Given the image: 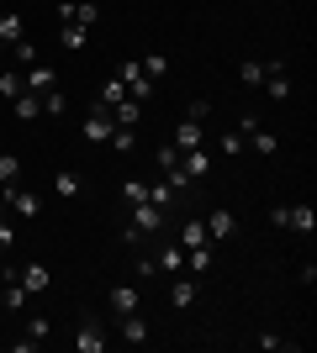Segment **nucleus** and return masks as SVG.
Returning a JSON list of instances; mask_svg holds the SVG:
<instances>
[{"label":"nucleus","mask_w":317,"mask_h":353,"mask_svg":"<svg viewBox=\"0 0 317 353\" xmlns=\"http://www.w3.org/2000/svg\"><path fill=\"white\" fill-rule=\"evenodd\" d=\"M153 269L159 274H185V248L180 243H164V248L153 253Z\"/></svg>","instance_id":"nucleus-8"},{"label":"nucleus","mask_w":317,"mask_h":353,"mask_svg":"<svg viewBox=\"0 0 317 353\" xmlns=\"http://www.w3.org/2000/svg\"><path fill=\"white\" fill-rule=\"evenodd\" d=\"M16 280L27 285L32 295H43L48 285H53V269H48V264H21V269H16Z\"/></svg>","instance_id":"nucleus-10"},{"label":"nucleus","mask_w":317,"mask_h":353,"mask_svg":"<svg viewBox=\"0 0 317 353\" xmlns=\"http://www.w3.org/2000/svg\"><path fill=\"white\" fill-rule=\"evenodd\" d=\"M117 79L127 85V95H133V101H148V95H153V79H148L143 69H137V59H127V63H122V69H117Z\"/></svg>","instance_id":"nucleus-2"},{"label":"nucleus","mask_w":317,"mask_h":353,"mask_svg":"<svg viewBox=\"0 0 317 353\" xmlns=\"http://www.w3.org/2000/svg\"><path fill=\"white\" fill-rule=\"evenodd\" d=\"M122 195H127V201H148V179H127V185H122Z\"/></svg>","instance_id":"nucleus-36"},{"label":"nucleus","mask_w":317,"mask_h":353,"mask_svg":"<svg viewBox=\"0 0 317 353\" xmlns=\"http://www.w3.org/2000/svg\"><path fill=\"white\" fill-rule=\"evenodd\" d=\"M137 69L148 74V79H164V69H169V59H164V53H148V59L137 63Z\"/></svg>","instance_id":"nucleus-34"},{"label":"nucleus","mask_w":317,"mask_h":353,"mask_svg":"<svg viewBox=\"0 0 317 353\" xmlns=\"http://www.w3.org/2000/svg\"><path fill=\"white\" fill-rule=\"evenodd\" d=\"M21 85H27L32 95H48V90L59 85V74L48 69V63H32V69H21Z\"/></svg>","instance_id":"nucleus-6"},{"label":"nucleus","mask_w":317,"mask_h":353,"mask_svg":"<svg viewBox=\"0 0 317 353\" xmlns=\"http://www.w3.org/2000/svg\"><path fill=\"white\" fill-rule=\"evenodd\" d=\"M117 322H122V338L133 343V348H137V343H148V322H143L137 311H133V316H117Z\"/></svg>","instance_id":"nucleus-19"},{"label":"nucleus","mask_w":317,"mask_h":353,"mask_svg":"<svg viewBox=\"0 0 317 353\" xmlns=\"http://www.w3.org/2000/svg\"><path fill=\"white\" fill-rule=\"evenodd\" d=\"M21 37H27V21H21L16 11H6L0 16V43H21Z\"/></svg>","instance_id":"nucleus-20"},{"label":"nucleus","mask_w":317,"mask_h":353,"mask_svg":"<svg viewBox=\"0 0 317 353\" xmlns=\"http://www.w3.org/2000/svg\"><path fill=\"white\" fill-rule=\"evenodd\" d=\"M137 117H143V101H133V95H122V101L111 105V121H117V127H137Z\"/></svg>","instance_id":"nucleus-14"},{"label":"nucleus","mask_w":317,"mask_h":353,"mask_svg":"<svg viewBox=\"0 0 317 353\" xmlns=\"http://www.w3.org/2000/svg\"><path fill=\"white\" fill-rule=\"evenodd\" d=\"M64 111H69V101H64V90L53 85V90H48V95H43V117H53V121H59Z\"/></svg>","instance_id":"nucleus-29"},{"label":"nucleus","mask_w":317,"mask_h":353,"mask_svg":"<svg viewBox=\"0 0 317 353\" xmlns=\"http://www.w3.org/2000/svg\"><path fill=\"white\" fill-rule=\"evenodd\" d=\"M211 269V243L206 248H185V274H206Z\"/></svg>","instance_id":"nucleus-24"},{"label":"nucleus","mask_w":317,"mask_h":353,"mask_svg":"<svg viewBox=\"0 0 317 353\" xmlns=\"http://www.w3.org/2000/svg\"><path fill=\"white\" fill-rule=\"evenodd\" d=\"M48 332H53V322L48 316H27V327H21V338H16V353H32V348H43Z\"/></svg>","instance_id":"nucleus-3"},{"label":"nucleus","mask_w":317,"mask_h":353,"mask_svg":"<svg viewBox=\"0 0 317 353\" xmlns=\"http://www.w3.org/2000/svg\"><path fill=\"white\" fill-rule=\"evenodd\" d=\"M211 237H206V221L201 216H185L180 221V248H206Z\"/></svg>","instance_id":"nucleus-12"},{"label":"nucleus","mask_w":317,"mask_h":353,"mask_svg":"<svg viewBox=\"0 0 317 353\" xmlns=\"http://www.w3.org/2000/svg\"><path fill=\"white\" fill-rule=\"evenodd\" d=\"M75 348H79V353H101V348H106L101 327H95V322H79V332H75Z\"/></svg>","instance_id":"nucleus-17"},{"label":"nucleus","mask_w":317,"mask_h":353,"mask_svg":"<svg viewBox=\"0 0 317 353\" xmlns=\"http://www.w3.org/2000/svg\"><path fill=\"white\" fill-rule=\"evenodd\" d=\"M217 148H222L227 159H238V153H243V148H249V143H243V132H238V127H233V132H222V143H217Z\"/></svg>","instance_id":"nucleus-35"},{"label":"nucleus","mask_w":317,"mask_h":353,"mask_svg":"<svg viewBox=\"0 0 317 353\" xmlns=\"http://www.w3.org/2000/svg\"><path fill=\"white\" fill-rule=\"evenodd\" d=\"M111 148H117V153H133L137 148V127H117V132H111Z\"/></svg>","instance_id":"nucleus-33"},{"label":"nucleus","mask_w":317,"mask_h":353,"mask_svg":"<svg viewBox=\"0 0 317 353\" xmlns=\"http://www.w3.org/2000/svg\"><path fill=\"white\" fill-rule=\"evenodd\" d=\"M11 243H16V227H11V216L0 211V248H11Z\"/></svg>","instance_id":"nucleus-37"},{"label":"nucleus","mask_w":317,"mask_h":353,"mask_svg":"<svg viewBox=\"0 0 317 353\" xmlns=\"http://www.w3.org/2000/svg\"><path fill=\"white\" fill-rule=\"evenodd\" d=\"M122 95H127V85H122L117 74H111V79H106V85H101V95H95V105H106V111H111V105H117Z\"/></svg>","instance_id":"nucleus-27"},{"label":"nucleus","mask_w":317,"mask_h":353,"mask_svg":"<svg viewBox=\"0 0 317 353\" xmlns=\"http://www.w3.org/2000/svg\"><path fill=\"white\" fill-rule=\"evenodd\" d=\"M85 37H90V32H85V27H75V21H64V32H59V43H64V48H75V53L85 48Z\"/></svg>","instance_id":"nucleus-31"},{"label":"nucleus","mask_w":317,"mask_h":353,"mask_svg":"<svg viewBox=\"0 0 317 353\" xmlns=\"http://www.w3.org/2000/svg\"><path fill=\"white\" fill-rule=\"evenodd\" d=\"M53 190H59L64 201H75V195L85 190V185H79V174H75V169H59V174H53Z\"/></svg>","instance_id":"nucleus-21"},{"label":"nucleus","mask_w":317,"mask_h":353,"mask_svg":"<svg viewBox=\"0 0 317 353\" xmlns=\"http://www.w3.org/2000/svg\"><path fill=\"white\" fill-rule=\"evenodd\" d=\"M201 143H206V132H201V121H196V117H185L180 127H175V148L185 153V148H201Z\"/></svg>","instance_id":"nucleus-13"},{"label":"nucleus","mask_w":317,"mask_h":353,"mask_svg":"<svg viewBox=\"0 0 317 353\" xmlns=\"http://www.w3.org/2000/svg\"><path fill=\"white\" fill-rule=\"evenodd\" d=\"M196 274H175V285H169V306H175V311H185V306H191V301H196Z\"/></svg>","instance_id":"nucleus-11"},{"label":"nucleus","mask_w":317,"mask_h":353,"mask_svg":"<svg viewBox=\"0 0 317 353\" xmlns=\"http://www.w3.org/2000/svg\"><path fill=\"white\" fill-rule=\"evenodd\" d=\"M148 201H153L159 211H175V185H169V179L159 174V185H148Z\"/></svg>","instance_id":"nucleus-22"},{"label":"nucleus","mask_w":317,"mask_h":353,"mask_svg":"<svg viewBox=\"0 0 317 353\" xmlns=\"http://www.w3.org/2000/svg\"><path fill=\"white\" fill-rule=\"evenodd\" d=\"M0 53H6V43H0Z\"/></svg>","instance_id":"nucleus-38"},{"label":"nucleus","mask_w":317,"mask_h":353,"mask_svg":"<svg viewBox=\"0 0 317 353\" xmlns=\"http://www.w3.org/2000/svg\"><path fill=\"white\" fill-rule=\"evenodd\" d=\"M238 79L259 90V79H265V63H259V59H243V63H238Z\"/></svg>","instance_id":"nucleus-32"},{"label":"nucleus","mask_w":317,"mask_h":353,"mask_svg":"<svg viewBox=\"0 0 317 353\" xmlns=\"http://www.w3.org/2000/svg\"><path fill=\"white\" fill-rule=\"evenodd\" d=\"M286 227H291V232H302V237H312L317 211H312V206H291V211H286Z\"/></svg>","instance_id":"nucleus-16"},{"label":"nucleus","mask_w":317,"mask_h":353,"mask_svg":"<svg viewBox=\"0 0 317 353\" xmlns=\"http://www.w3.org/2000/svg\"><path fill=\"white\" fill-rule=\"evenodd\" d=\"M153 163H159V174H175V169H180V148H175V143H164Z\"/></svg>","instance_id":"nucleus-30"},{"label":"nucleus","mask_w":317,"mask_h":353,"mask_svg":"<svg viewBox=\"0 0 317 353\" xmlns=\"http://www.w3.org/2000/svg\"><path fill=\"white\" fill-rule=\"evenodd\" d=\"M11 111H16V117H21V121L43 117V95H32V90H21V95H16V101H11Z\"/></svg>","instance_id":"nucleus-18"},{"label":"nucleus","mask_w":317,"mask_h":353,"mask_svg":"<svg viewBox=\"0 0 317 353\" xmlns=\"http://www.w3.org/2000/svg\"><path fill=\"white\" fill-rule=\"evenodd\" d=\"M206 237H217V243H227V237L238 232V216H233V211H206Z\"/></svg>","instance_id":"nucleus-9"},{"label":"nucleus","mask_w":317,"mask_h":353,"mask_svg":"<svg viewBox=\"0 0 317 353\" xmlns=\"http://www.w3.org/2000/svg\"><path fill=\"white\" fill-rule=\"evenodd\" d=\"M6 211H16V216H37V211H43V201H37V190L11 185V190H6Z\"/></svg>","instance_id":"nucleus-5"},{"label":"nucleus","mask_w":317,"mask_h":353,"mask_svg":"<svg viewBox=\"0 0 317 353\" xmlns=\"http://www.w3.org/2000/svg\"><path fill=\"white\" fill-rule=\"evenodd\" d=\"M85 143H111V132H117V121H111V111L106 105H90V117H85Z\"/></svg>","instance_id":"nucleus-1"},{"label":"nucleus","mask_w":317,"mask_h":353,"mask_svg":"<svg viewBox=\"0 0 317 353\" xmlns=\"http://www.w3.org/2000/svg\"><path fill=\"white\" fill-rule=\"evenodd\" d=\"M106 301H111V311H117V316H133V311H137V285H117Z\"/></svg>","instance_id":"nucleus-15"},{"label":"nucleus","mask_w":317,"mask_h":353,"mask_svg":"<svg viewBox=\"0 0 317 353\" xmlns=\"http://www.w3.org/2000/svg\"><path fill=\"white\" fill-rule=\"evenodd\" d=\"M243 143H249V148H254V153H265V159H270V153H275V148H280V143H275V132H265V127H254V132H249V137H243Z\"/></svg>","instance_id":"nucleus-28"},{"label":"nucleus","mask_w":317,"mask_h":353,"mask_svg":"<svg viewBox=\"0 0 317 353\" xmlns=\"http://www.w3.org/2000/svg\"><path fill=\"white\" fill-rule=\"evenodd\" d=\"M16 179H21V159H16V153H0V190H11Z\"/></svg>","instance_id":"nucleus-25"},{"label":"nucleus","mask_w":317,"mask_h":353,"mask_svg":"<svg viewBox=\"0 0 317 353\" xmlns=\"http://www.w3.org/2000/svg\"><path fill=\"white\" fill-rule=\"evenodd\" d=\"M21 69H0V101H16V95H21Z\"/></svg>","instance_id":"nucleus-26"},{"label":"nucleus","mask_w":317,"mask_h":353,"mask_svg":"<svg viewBox=\"0 0 317 353\" xmlns=\"http://www.w3.org/2000/svg\"><path fill=\"white\" fill-rule=\"evenodd\" d=\"M180 174H185V179L211 174V148H206V143H201V148H185V153H180Z\"/></svg>","instance_id":"nucleus-4"},{"label":"nucleus","mask_w":317,"mask_h":353,"mask_svg":"<svg viewBox=\"0 0 317 353\" xmlns=\"http://www.w3.org/2000/svg\"><path fill=\"white\" fill-rule=\"evenodd\" d=\"M259 90H270V101H286V95H291L286 63H270V69H265V79H259Z\"/></svg>","instance_id":"nucleus-7"},{"label":"nucleus","mask_w":317,"mask_h":353,"mask_svg":"<svg viewBox=\"0 0 317 353\" xmlns=\"http://www.w3.org/2000/svg\"><path fill=\"white\" fill-rule=\"evenodd\" d=\"M32 63H37V43H27V37L11 43V69H32Z\"/></svg>","instance_id":"nucleus-23"}]
</instances>
